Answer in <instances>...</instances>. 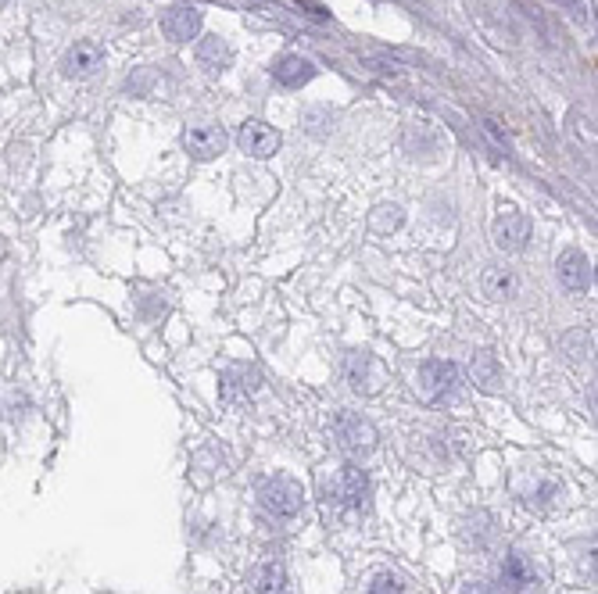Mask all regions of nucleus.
Wrapping results in <instances>:
<instances>
[{
    "instance_id": "5701e85b",
    "label": "nucleus",
    "mask_w": 598,
    "mask_h": 594,
    "mask_svg": "<svg viewBox=\"0 0 598 594\" xmlns=\"http://www.w3.org/2000/svg\"><path fill=\"white\" fill-rule=\"evenodd\" d=\"M334 122H337L334 108H305V115H301V129L312 136H326L334 129Z\"/></svg>"
},
{
    "instance_id": "bb28decb",
    "label": "nucleus",
    "mask_w": 598,
    "mask_h": 594,
    "mask_svg": "<svg viewBox=\"0 0 598 594\" xmlns=\"http://www.w3.org/2000/svg\"><path fill=\"white\" fill-rule=\"evenodd\" d=\"M462 594H495V591H491V587H487V584H470Z\"/></svg>"
},
{
    "instance_id": "7ed1b4c3",
    "label": "nucleus",
    "mask_w": 598,
    "mask_h": 594,
    "mask_svg": "<svg viewBox=\"0 0 598 594\" xmlns=\"http://www.w3.org/2000/svg\"><path fill=\"white\" fill-rule=\"evenodd\" d=\"M459 387V369L452 362H441V358H430V362L419 365V380L416 391L423 401H445L455 394Z\"/></svg>"
},
{
    "instance_id": "0eeeda50",
    "label": "nucleus",
    "mask_w": 598,
    "mask_h": 594,
    "mask_svg": "<svg viewBox=\"0 0 598 594\" xmlns=\"http://www.w3.org/2000/svg\"><path fill=\"white\" fill-rule=\"evenodd\" d=\"M183 147L197 162H212V158H219L230 147V136H226L223 126H208L205 122V126H190L183 133Z\"/></svg>"
},
{
    "instance_id": "393cba45",
    "label": "nucleus",
    "mask_w": 598,
    "mask_h": 594,
    "mask_svg": "<svg viewBox=\"0 0 598 594\" xmlns=\"http://www.w3.org/2000/svg\"><path fill=\"white\" fill-rule=\"evenodd\" d=\"M402 580L391 577V573H380V577H373V584L366 587V594H402Z\"/></svg>"
},
{
    "instance_id": "9d476101",
    "label": "nucleus",
    "mask_w": 598,
    "mask_h": 594,
    "mask_svg": "<svg viewBox=\"0 0 598 594\" xmlns=\"http://www.w3.org/2000/svg\"><path fill=\"white\" fill-rule=\"evenodd\" d=\"M162 33L172 43H190L201 33V11L190 8V4H176V8H169L162 15Z\"/></svg>"
},
{
    "instance_id": "ddd939ff",
    "label": "nucleus",
    "mask_w": 598,
    "mask_h": 594,
    "mask_svg": "<svg viewBox=\"0 0 598 594\" xmlns=\"http://www.w3.org/2000/svg\"><path fill=\"white\" fill-rule=\"evenodd\" d=\"M556 272H559V283H563L566 290H588L591 280H595L591 262L581 255V251H563L556 262Z\"/></svg>"
},
{
    "instance_id": "4468645a",
    "label": "nucleus",
    "mask_w": 598,
    "mask_h": 594,
    "mask_svg": "<svg viewBox=\"0 0 598 594\" xmlns=\"http://www.w3.org/2000/svg\"><path fill=\"white\" fill-rule=\"evenodd\" d=\"M197 65L205 68L208 76H219V72H226L233 65V47L219 33L205 36V40L197 43Z\"/></svg>"
},
{
    "instance_id": "a211bd4d",
    "label": "nucleus",
    "mask_w": 598,
    "mask_h": 594,
    "mask_svg": "<svg viewBox=\"0 0 598 594\" xmlns=\"http://www.w3.org/2000/svg\"><path fill=\"white\" fill-rule=\"evenodd\" d=\"M402 222H405L402 204H376L373 212H369V230L376 237H391L394 230H402Z\"/></svg>"
},
{
    "instance_id": "39448f33",
    "label": "nucleus",
    "mask_w": 598,
    "mask_h": 594,
    "mask_svg": "<svg viewBox=\"0 0 598 594\" xmlns=\"http://www.w3.org/2000/svg\"><path fill=\"white\" fill-rule=\"evenodd\" d=\"M491 240H495L498 251L505 255H520L530 240V219L516 208H502L491 222Z\"/></svg>"
},
{
    "instance_id": "f3484780",
    "label": "nucleus",
    "mask_w": 598,
    "mask_h": 594,
    "mask_svg": "<svg viewBox=\"0 0 598 594\" xmlns=\"http://www.w3.org/2000/svg\"><path fill=\"white\" fill-rule=\"evenodd\" d=\"M470 376L480 391H487V394L502 391V365H498V358L491 355V351H477V355H473Z\"/></svg>"
},
{
    "instance_id": "aec40b11",
    "label": "nucleus",
    "mask_w": 598,
    "mask_h": 594,
    "mask_svg": "<svg viewBox=\"0 0 598 594\" xmlns=\"http://www.w3.org/2000/svg\"><path fill=\"white\" fill-rule=\"evenodd\" d=\"M126 90L133 97H158V90L165 94V79L158 68H140V72H133L126 79Z\"/></svg>"
},
{
    "instance_id": "f257e3e1",
    "label": "nucleus",
    "mask_w": 598,
    "mask_h": 594,
    "mask_svg": "<svg viewBox=\"0 0 598 594\" xmlns=\"http://www.w3.org/2000/svg\"><path fill=\"white\" fill-rule=\"evenodd\" d=\"M258 501L262 509L276 519H294L301 512V501H305V491H301L298 480L291 476H269L262 487H258Z\"/></svg>"
},
{
    "instance_id": "f03ea898",
    "label": "nucleus",
    "mask_w": 598,
    "mask_h": 594,
    "mask_svg": "<svg viewBox=\"0 0 598 594\" xmlns=\"http://www.w3.org/2000/svg\"><path fill=\"white\" fill-rule=\"evenodd\" d=\"M323 494L334 509H362L369 494V476L359 466H341L334 473V480L323 484Z\"/></svg>"
},
{
    "instance_id": "b1692460",
    "label": "nucleus",
    "mask_w": 598,
    "mask_h": 594,
    "mask_svg": "<svg viewBox=\"0 0 598 594\" xmlns=\"http://www.w3.org/2000/svg\"><path fill=\"white\" fill-rule=\"evenodd\" d=\"M563 348L570 351V362H584V355H591V333H570V337L563 340Z\"/></svg>"
},
{
    "instance_id": "a878e982",
    "label": "nucleus",
    "mask_w": 598,
    "mask_h": 594,
    "mask_svg": "<svg viewBox=\"0 0 598 594\" xmlns=\"http://www.w3.org/2000/svg\"><path fill=\"white\" fill-rule=\"evenodd\" d=\"M573 133H577V140L584 147H595V129H591L588 115H581V111H573Z\"/></svg>"
},
{
    "instance_id": "4be33fe9",
    "label": "nucleus",
    "mask_w": 598,
    "mask_h": 594,
    "mask_svg": "<svg viewBox=\"0 0 598 594\" xmlns=\"http://www.w3.org/2000/svg\"><path fill=\"white\" fill-rule=\"evenodd\" d=\"M255 387H258V376L251 373V369H233V373H226L223 398H226V401L251 398V391H255Z\"/></svg>"
},
{
    "instance_id": "412c9836",
    "label": "nucleus",
    "mask_w": 598,
    "mask_h": 594,
    "mask_svg": "<svg viewBox=\"0 0 598 594\" xmlns=\"http://www.w3.org/2000/svg\"><path fill=\"white\" fill-rule=\"evenodd\" d=\"M437 133L430 126H409V133H405V151L412 154V158H419V151H423V158H434L437 154Z\"/></svg>"
},
{
    "instance_id": "9b49d317",
    "label": "nucleus",
    "mask_w": 598,
    "mask_h": 594,
    "mask_svg": "<svg viewBox=\"0 0 598 594\" xmlns=\"http://www.w3.org/2000/svg\"><path fill=\"white\" fill-rule=\"evenodd\" d=\"M466 8H470L473 26H477L480 33L487 36V43H495V47H513V43H516L513 29L505 26L502 18L495 15V8H487V4H477V0H470Z\"/></svg>"
},
{
    "instance_id": "20e7f679",
    "label": "nucleus",
    "mask_w": 598,
    "mask_h": 594,
    "mask_svg": "<svg viewBox=\"0 0 598 594\" xmlns=\"http://www.w3.org/2000/svg\"><path fill=\"white\" fill-rule=\"evenodd\" d=\"M330 430H334L337 444H341L348 455H369V451L376 448V430L369 419L355 416V412H337L334 423H330Z\"/></svg>"
},
{
    "instance_id": "423d86ee",
    "label": "nucleus",
    "mask_w": 598,
    "mask_h": 594,
    "mask_svg": "<svg viewBox=\"0 0 598 594\" xmlns=\"http://www.w3.org/2000/svg\"><path fill=\"white\" fill-rule=\"evenodd\" d=\"M341 369H344V380L351 383V391H359V394H376L380 383H384V365L376 362L369 351H348Z\"/></svg>"
},
{
    "instance_id": "2eb2a0df",
    "label": "nucleus",
    "mask_w": 598,
    "mask_h": 594,
    "mask_svg": "<svg viewBox=\"0 0 598 594\" xmlns=\"http://www.w3.org/2000/svg\"><path fill=\"white\" fill-rule=\"evenodd\" d=\"M273 76L280 86H287V90H298V86H305L308 79H316V65L308 58H301V54H287V58H280L273 65Z\"/></svg>"
},
{
    "instance_id": "6e6552de",
    "label": "nucleus",
    "mask_w": 598,
    "mask_h": 594,
    "mask_svg": "<svg viewBox=\"0 0 598 594\" xmlns=\"http://www.w3.org/2000/svg\"><path fill=\"white\" fill-rule=\"evenodd\" d=\"M104 65V51L97 47V43L83 40L76 43V47H69L65 51V58H61V76L65 79H90L97 76Z\"/></svg>"
},
{
    "instance_id": "1a4fd4ad",
    "label": "nucleus",
    "mask_w": 598,
    "mask_h": 594,
    "mask_svg": "<svg viewBox=\"0 0 598 594\" xmlns=\"http://www.w3.org/2000/svg\"><path fill=\"white\" fill-rule=\"evenodd\" d=\"M237 144L248 158H273V154L280 151V133H276L273 126H265V122L248 119L240 126Z\"/></svg>"
},
{
    "instance_id": "cd10ccee",
    "label": "nucleus",
    "mask_w": 598,
    "mask_h": 594,
    "mask_svg": "<svg viewBox=\"0 0 598 594\" xmlns=\"http://www.w3.org/2000/svg\"><path fill=\"white\" fill-rule=\"evenodd\" d=\"M4 8H8V0H0V11H4Z\"/></svg>"
},
{
    "instance_id": "6ab92c4d",
    "label": "nucleus",
    "mask_w": 598,
    "mask_h": 594,
    "mask_svg": "<svg viewBox=\"0 0 598 594\" xmlns=\"http://www.w3.org/2000/svg\"><path fill=\"white\" fill-rule=\"evenodd\" d=\"M480 287H484V294L491 297V301H509V297L516 294V276L513 269H487L484 280H480Z\"/></svg>"
},
{
    "instance_id": "dca6fc26",
    "label": "nucleus",
    "mask_w": 598,
    "mask_h": 594,
    "mask_svg": "<svg viewBox=\"0 0 598 594\" xmlns=\"http://www.w3.org/2000/svg\"><path fill=\"white\" fill-rule=\"evenodd\" d=\"M248 587L251 594H291V587H287V569H283L280 562H262V566L251 569Z\"/></svg>"
},
{
    "instance_id": "f8f14e48",
    "label": "nucleus",
    "mask_w": 598,
    "mask_h": 594,
    "mask_svg": "<svg viewBox=\"0 0 598 594\" xmlns=\"http://www.w3.org/2000/svg\"><path fill=\"white\" fill-rule=\"evenodd\" d=\"M498 584L505 594H523L527 587H534V569H530L527 555L523 552H509L498 569Z\"/></svg>"
}]
</instances>
